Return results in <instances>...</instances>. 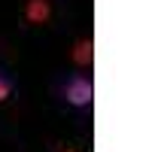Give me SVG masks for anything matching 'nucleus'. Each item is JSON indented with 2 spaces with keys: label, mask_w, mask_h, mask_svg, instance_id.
Masks as SVG:
<instances>
[{
  "label": "nucleus",
  "mask_w": 152,
  "mask_h": 152,
  "mask_svg": "<svg viewBox=\"0 0 152 152\" xmlns=\"http://www.w3.org/2000/svg\"><path fill=\"white\" fill-rule=\"evenodd\" d=\"M64 152H76V149H64Z\"/></svg>",
  "instance_id": "nucleus-5"
},
{
  "label": "nucleus",
  "mask_w": 152,
  "mask_h": 152,
  "mask_svg": "<svg viewBox=\"0 0 152 152\" xmlns=\"http://www.w3.org/2000/svg\"><path fill=\"white\" fill-rule=\"evenodd\" d=\"M64 97H67V104H73V107H88L94 100L91 79H85V76H73V79L64 85Z\"/></svg>",
  "instance_id": "nucleus-1"
},
{
  "label": "nucleus",
  "mask_w": 152,
  "mask_h": 152,
  "mask_svg": "<svg viewBox=\"0 0 152 152\" xmlns=\"http://www.w3.org/2000/svg\"><path fill=\"white\" fill-rule=\"evenodd\" d=\"M9 94H12V82L6 79V76H0V104H3Z\"/></svg>",
  "instance_id": "nucleus-4"
},
{
  "label": "nucleus",
  "mask_w": 152,
  "mask_h": 152,
  "mask_svg": "<svg viewBox=\"0 0 152 152\" xmlns=\"http://www.w3.org/2000/svg\"><path fill=\"white\" fill-rule=\"evenodd\" d=\"M52 18V3L49 0H28L24 3V21L28 24H46Z\"/></svg>",
  "instance_id": "nucleus-2"
},
{
  "label": "nucleus",
  "mask_w": 152,
  "mask_h": 152,
  "mask_svg": "<svg viewBox=\"0 0 152 152\" xmlns=\"http://www.w3.org/2000/svg\"><path fill=\"white\" fill-rule=\"evenodd\" d=\"M91 49H94L91 40H79L73 46V64L76 67H88V64H91Z\"/></svg>",
  "instance_id": "nucleus-3"
}]
</instances>
